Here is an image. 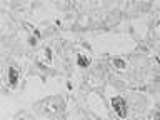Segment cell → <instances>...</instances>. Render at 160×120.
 I'll return each mask as SVG.
<instances>
[{"mask_svg":"<svg viewBox=\"0 0 160 120\" xmlns=\"http://www.w3.org/2000/svg\"><path fill=\"white\" fill-rule=\"evenodd\" d=\"M58 108H60V102H58V98H53V97L45 98L43 102H40V105H38V110L45 115H55Z\"/></svg>","mask_w":160,"mask_h":120,"instance_id":"1","label":"cell"},{"mask_svg":"<svg viewBox=\"0 0 160 120\" xmlns=\"http://www.w3.org/2000/svg\"><path fill=\"white\" fill-rule=\"evenodd\" d=\"M112 108L115 110V113H117L120 118L127 117V102H125L123 97H120V95L113 97L112 98Z\"/></svg>","mask_w":160,"mask_h":120,"instance_id":"2","label":"cell"},{"mask_svg":"<svg viewBox=\"0 0 160 120\" xmlns=\"http://www.w3.org/2000/svg\"><path fill=\"white\" fill-rule=\"evenodd\" d=\"M18 80H20V72L15 65H10L7 68V83L10 85L12 88H15L18 85Z\"/></svg>","mask_w":160,"mask_h":120,"instance_id":"3","label":"cell"},{"mask_svg":"<svg viewBox=\"0 0 160 120\" xmlns=\"http://www.w3.org/2000/svg\"><path fill=\"white\" fill-rule=\"evenodd\" d=\"M77 63L80 65V67L87 68V67H90V63H92V58H90L88 55H85V53H78L77 55Z\"/></svg>","mask_w":160,"mask_h":120,"instance_id":"4","label":"cell"},{"mask_svg":"<svg viewBox=\"0 0 160 120\" xmlns=\"http://www.w3.org/2000/svg\"><path fill=\"white\" fill-rule=\"evenodd\" d=\"M112 65L117 70H120V72H123V70H127V62H125L123 58H120V57H115L112 58Z\"/></svg>","mask_w":160,"mask_h":120,"instance_id":"5","label":"cell"},{"mask_svg":"<svg viewBox=\"0 0 160 120\" xmlns=\"http://www.w3.org/2000/svg\"><path fill=\"white\" fill-rule=\"evenodd\" d=\"M28 43L30 45H37V37H28Z\"/></svg>","mask_w":160,"mask_h":120,"instance_id":"6","label":"cell"}]
</instances>
